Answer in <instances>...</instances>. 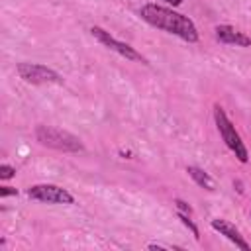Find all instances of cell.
Instances as JSON below:
<instances>
[{"label":"cell","instance_id":"52a82bcc","mask_svg":"<svg viewBox=\"0 0 251 251\" xmlns=\"http://www.w3.org/2000/svg\"><path fill=\"white\" fill-rule=\"evenodd\" d=\"M216 39L227 45H239V47H249L251 37H247L243 31L231 27V25H216Z\"/></svg>","mask_w":251,"mask_h":251},{"label":"cell","instance_id":"8fae6325","mask_svg":"<svg viewBox=\"0 0 251 251\" xmlns=\"http://www.w3.org/2000/svg\"><path fill=\"white\" fill-rule=\"evenodd\" d=\"M14 175H16V169H14V167H10V165H0V178H2V180L12 178Z\"/></svg>","mask_w":251,"mask_h":251},{"label":"cell","instance_id":"9c48e42d","mask_svg":"<svg viewBox=\"0 0 251 251\" xmlns=\"http://www.w3.org/2000/svg\"><path fill=\"white\" fill-rule=\"evenodd\" d=\"M186 173H188V176H190L198 186H202V188H206V190H214V180H212V176H210L206 171H202L200 167L190 165V167H186Z\"/></svg>","mask_w":251,"mask_h":251},{"label":"cell","instance_id":"30bf717a","mask_svg":"<svg viewBox=\"0 0 251 251\" xmlns=\"http://www.w3.org/2000/svg\"><path fill=\"white\" fill-rule=\"evenodd\" d=\"M176 216H178V220H180V222H182V224L192 231V235H194L196 239H200V231H198L196 224L190 220V214H184V212H178V210H176Z\"/></svg>","mask_w":251,"mask_h":251},{"label":"cell","instance_id":"4fadbf2b","mask_svg":"<svg viewBox=\"0 0 251 251\" xmlns=\"http://www.w3.org/2000/svg\"><path fill=\"white\" fill-rule=\"evenodd\" d=\"M16 194H18L16 188H12V186H0V196H2V198H6V196H16Z\"/></svg>","mask_w":251,"mask_h":251},{"label":"cell","instance_id":"ba28073f","mask_svg":"<svg viewBox=\"0 0 251 251\" xmlns=\"http://www.w3.org/2000/svg\"><path fill=\"white\" fill-rule=\"evenodd\" d=\"M212 227H214L216 231H220L222 235H226L231 243H235V247H239V249H243V251H249V249H251V247H249V243L243 239V235L239 233V229H237L233 224H229V222H226V220L216 218V220H212Z\"/></svg>","mask_w":251,"mask_h":251},{"label":"cell","instance_id":"7c38bea8","mask_svg":"<svg viewBox=\"0 0 251 251\" xmlns=\"http://www.w3.org/2000/svg\"><path fill=\"white\" fill-rule=\"evenodd\" d=\"M175 206H176V210H178V212H184V214H192V208H190V206H188L184 200H180V198H176V200H175Z\"/></svg>","mask_w":251,"mask_h":251},{"label":"cell","instance_id":"5bb4252c","mask_svg":"<svg viewBox=\"0 0 251 251\" xmlns=\"http://www.w3.org/2000/svg\"><path fill=\"white\" fill-rule=\"evenodd\" d=\"M159 2H167V4H173V6H176V0H159Z\"/></svg>","mask_w":251,"mask_h":251},{"label":"cell","instance_id":"3957f363","mask_svg":"<svg viewBox=\"0 0 251 251\" xmlns=\"http://www.w3.org/2000/svg\"><path fill=\"white\" fill-rule=\"evenodd\" d=\"M214 122H216V127H218L222 139H224L226 145L233 151V155H235L241 163H247V161H249L247 147H245V143L241 141L239 133L235 131V126L227 120V116H226V112H224V108H222L220 104L214 106Z\"/></svg>","mask_w":251,"mask_h":251},{"label":"cell","instance_id":"5b68a950","mask_svg":"<svg viewBox=\"0 0 251 251\" xmlns=\"http://www.w3.org/2000/svg\"><path fill=\"white\" fill-rule=\"evenodd\" d=\"M27 196L39 202H49V204H73L75 202L73 194L57 184H33L27 188Z\"/></svg>","mask_w":251,"mask_h":251},{"label":"cell","instance_id":"8992f818","mask_svg":"<svg viewBox=\"0 0 251 251\" xmlns=\"http://www.w3.org/2000/svg\"><path fill=\"white\" fill-rule=\"evenodd\" d=\"M90 33H92V35H94L102 45H106L108 49H112V51L120 53L122 57L129 59V61H141V63H147V61H145V57H143L141 53H137L131 45H127V43H124V41H118L114 35H110V31H106V29H102V27L94 25V27H90Z\"/></svg>","mask_w":251,"mask_h":251},{"label":"cell","instance_id":"7a4b0ae2","mask_svg":"<svg viewBox=\"0 0 251 251\" xmlns=\"http://www.w3.org/2000/svg\"><path fill=\"white\" fill-rule=\"evenodd\" d=\"M35 139L51 149L57 151H65V153H78L82 151V143L76 135L61 129V127H53V126H37L35 127Z\"/></svg>","mask_w":251,"mask_h":251},{"label":"cell","instance_id":"9a60e30c","mask_svg":"<svg viewBox=\"0 0 251 251\" xmlns=\"http://www.w3.org/2000/svg\"><path fill=\"white\" fill-rule=\"evenodd\" d=\"M182 4V0H176V6H180Z\"/></svg>","mask_w":251,"mask_h":251},{"label":"cell","instance_id":"277c9868","mask_svg":"<svg viewBox=\"0 0 251 251\" xmlns=\"http://www.w3.org/2000/svg\"><path fill=\"white\" fill-rule=\"evenodd\" d=\"M16 71L20 75V78H24L25 82L31 84H47V82H63L61 75L45 65L39 63H18Z\"/></svg>","mask_w":251,"mask_h":251},{"label":"cell","instance_id":"6da1fadb","mask_svg":"<svg viewBox=\"0 0 251 251\" xmlns=\"http://www.w3.org/2000/svg\"><path fill=\"white\" fill-rule=\"evenodd\" d=\"M139 16L143 22H147L149 25L163 29L167 33L178 35L180 39L188 41V43H196L198 41V29L194 25V22L167 6H159V4H145L139 8Z\"/></svg>","mask_w":251,"mask_h":251}]
</instances>
